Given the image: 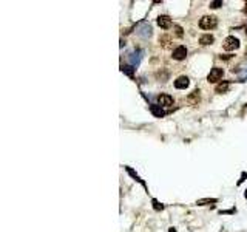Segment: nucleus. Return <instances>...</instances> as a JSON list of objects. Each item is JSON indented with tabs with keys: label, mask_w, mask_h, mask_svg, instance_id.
I'll return each instance as SVG.
<instances>
[{
	"label": "nucleus",
	"mask_w": 247,
	"mask_h": 232,
	"mask_svg": "<svg viewBox=\"0 0 247 232\" xmlns=\"http://www.w3.org/2000/svg\"><path fill=\"white\" fill-rule=\"evenodd\" d=\"M218 25V19L215 16H204L199 19V27L202 30H212Z\"/></svg>",
	"instance_id": "1"
},
{
	"label": "nucleus",
	"mask_w": 247,
	"mask_h": 232,
	"mask_svg": "<svg viewBox=\"0 0 247 232\" xmlns=\"http://www.w3.org/2000/svg\"><path fill=\"white\" fill-rule=\"evenodd\" d=\"M224 50L226 51H233V50H236V48H239V39L238 37H235V36H229L226 40H224Z\"/></svg>",
	"instance_id": "2"
},
{
	"label": "nucleus",
	"mask_w": 247,
	"mask_h": 232,
	"mask_svg": "<svg viewBox=\"0 0 247 232\" xmlns=\"http://www.w3.org/2000/svg\"><path fill=\"white\" fill-rule=\"evenodd\" d=\"M222 74H224V70L219 68V67H215V68L210 70V73H209V76H207V81H209L210 84H215V82H218V81L222 78Z\"/></svg>",
	"instance_id": "3"
},
{
	"label": "nucleus",
	"mask_w": 247,
	"mask_h": 232,
	"mask_svg": "<svg viewBox=\"0 0 247 232\" xmlns=\"http://www.w3.org/2000/svg\"><path fill=\"white\" fill-rule=\"evenodd\" d=\"M185 56H187V48L182 45L173 50V54H171V57L175 60H182V59H185Z\"/></svg>",
	"instance_id": "4"
},
{
	"label": "nucleus",
	"mask_w": 247,
	"mask_h": 232,
	"mask_svg": "<svg viewBox=\"0 0 247 232\" xmlns=\"http://www.w3.org/2000/svg\"><path fill=\"white\" fill-rule=\"evenodd\" d=\"M188 84H190V81H188L187 76H179V78L175 81V87H176L178 90H185V88L188 87Z\"/></svg>",
	"instance_id": "5"
},
{
	"label": "nucleus",
	"mask_w": 247,
	"mask_h": 232,
	"mask_svg": "<svg viewBox=\"0 0 247 232\" xmlns=\"http://www.w3.org/2000/svg\"><path fill=\"white\" fill-rule=\"evenodd\" d=\"M158 25H159L161 28L167 30V28L171 27V19H170L168 16H159V17H158Z\"/></svg>",
	"instance_id": "6"
},
{
	"label": "nucleus",
	"mask_w": 247,
	"mask_h": 232,
	"mask_svg": "<svg viewBox=\"0 0 247 232\" xmlns=\"http://www.w3.org/2000/svg\"><path fill=\"white\" fill-rule=\"evenodd\" d=\"M158 102H159V105L168 107V105L173 104V98L170 95H161V96H158Z\"/></svg>",
	"instance_id": "7"
},
{
	"label": "nucleus",
	"mask_w": 247,
	"mask_h": 232,
	"mask_svg": "<svg viewBox=\"0 0 247 232\" xmlns=\"http://www.w3.org/2000/svg\"><path fill=\"white\" fill-rule=\"evenodd\" d=\"M150 110H152V113L156 116V118H162V116L165 114V113H164V110L161 108V105H156V104L150 105Z\"/></svg>",
	"instance_id": "8"
},
{
	"label": "nucleus",
	"mask_w": 247,
	"mask_h": 232,
	"mask_svg": "<svg viewBox=\"0 0 247 232\" xmlns=\"http://www.w3.org/2000/svg\"><path fill=\"white\" fill-rule=\"evenodd\" d=\"M213 42H215V37H213L212 34H204V36L199 37V43H201V45H210V43H213Z\"/></svg>",
	"instance_id": "9"
},
{
	"label": "nucleus",
	"mask_w": 247,
	"mask_h": 232,
	"mask_svg": "<svg viewBox=\"0 0 247 232\" xmlns=\"http://www.w3.org/2000/svg\"><path fill=\"white\" fill-rule=\"evenodd\" d=\"M188 102H190V104H193V105H196L198 102H199V90H195V91H192V95L188 96Z\"/></svg>",
	"instance_id": "10"
},
{
	"label": "nucleus",
	"mask_w": 247,
	"mask_h": 232,
	"mask_svg": "<svg viewBox=\"0 0 247 232\" xmlns=\"http://www.w3.org/2000/svg\"><path fill=\"white\" fill-rule=\"evenodd\" d=\"M218 200L216 198H204V200H198L196 204H199V206H204V204H212V203H216Z\"/></svg>",
	"instance_id": "11"
},
{
	"label": "nucleus",
	"mask_w": 247,
	"mask_h": 232,
	"mask_svg": "<svg viewBox=\"0 0 247 232\" xmlns=\"http://www.w3.org/2000/svg\"><path fill=\"white\" fill-rule=\"evenodd\" d=\"M229 88V82H222L219 85H216V93H226Z\"/></svg>",
	"instance_id": "12"
},
{
	"label": "nucleus",
	"mask_w": 247,
	"mask_h": 232,
	"mask_svg": "<svg viewBox=\"0 0 247 232\" xmlns=\"http://www.w3.org/2000/svg\"><path fill=\"white\" fill-rule=\"evenodd\" d=\"M150 34H152V28L148 27V25H145V27L142 28V33H141V36L147 37V36H150Z\"/></svg>",
	"instance_id": "13"
},
{
	"label": "nucleus",
	"mask_w": 247,
	"mask_h": 232,
	"mask_svg": "<svg viewBox=\"0 0 247 232\" xmlns=\"http://www.w3.org/2000/svg\"><path fill=\"white\" fill-rule=\"evenodd\" d=\"M122 71H125L127 74H133V70H131V67H122Z\"/></svg>",
	"instance_id": "14"
},
{
	"label": "nucleus",
	"mask_w": 247,
	"mask_h": 232,
	"mask_svg": "<svg viewBox=\"0 0 247 232\" xmlns=\"http://www.w3.org/2000/svg\"><path fill=\"white\" fill-rule=\"evenodd\" d=\"M222 5V2H221V0H218V2H212L210 3V8H219Z\"/></svg>",
	"instance_id": "15"
},
{
	"label": "nucleus",
	"mask_w": 247,
	"mask_h": 232,
	"mask_svg": "<svg viewBox=\"0 0 247 232\" xmlns=\"http://www.w3.org/2000/svg\"><path fill=\"white\" fill-rule=\"evenodd\" d=\"M153 204H155V209H156V211H159V209H164V206H162V204H159L156 200H153Z\"/></svg>",
	"instance_id": "16"
},
{
	"label": "nucleus",
	"mask_w": 247,
	"mask_h": 232,
	"mask_svg": "<svg viewBox=\"0 0 247 232\" xmlns=\"http://www.w3.org/2000/svg\"><path fill=\"white\" fill-rule=\"evenodd\" d=\"M175 30H176V36H179V37H181V36H182V28H181V27H176Z\"/></svg>",
	"instance_id": "17"
},
{
	"label": "nucleus",
	"mask_w": 247,
	"mask_h": 232,
	"mask_svg": "<svg viewBox=\"0 0 247 232\" xmlns=\"http://www.w3.org/2000/svg\"><path fill=\"white\" fill-rule=\"evenodd\" d=\"M245 198H247V192H245Z\"/></svg>",
	"instance_id": "18"
}]
</instances>
